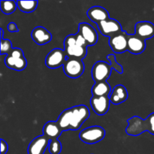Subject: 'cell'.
Wrapping results in <instances>:
<instances>
[{
    "instance_id": "cell-1",
    "label": "cell",
    "mask_w": 154,
    "mask_h": 154,
    "mask_svg": "<svg viewBox=\"0 0 154 154\" xmlns=\"http://www.w3.org/2000/svg\"><path fill=\"white\" fill-rule=\"evenodd\" d=\"M89 117L90 111L87 106L80 105L63 111L57 122L63 131L78 130Z\"/></svg>"
},
{
    "instance_id": "cell-2",
    "label": "cell",
    "mask_w": 154,
    "mask_h": 154,
    "mask_svg": "<svg viewBox=\"0 0 154 154\" xmlns=\"http://www.w3.org/2000/svg\"><path fill=\"white\" fill-rule=\"evenodd\" d=\"M87 45L85 39L79 32L66 36L64 40V51L68 58L81 60L87 54Z\"/></svg>"
},
{
    "instance_id": "cell-3",
    "label": "cell",
    "mask_w": 154,
    "mask_h": 154,
    "mask_svg": "<svg viewBox=\"0 0 154 154\" xmlns=\"http://www.w3.org/2000/svg\"><path fill=\"white\" fill-rule=\"evenodd\" d=\"M5 64L8 68L16 71H22L26 68L27 60L20 48H15L6 56Z\"/></svg>"
},
{
    "instance_id": "cell-4",
    "label": "cell",
    "mask_w": 154,
    "mask_h": 154,
    "mask_svg": "<svg viewBox=\"0 0 154 154\" xmlns=\"http://www.w3.org/2000/svg\"><path fill=\"white\" fill-rule=\"evenodd\" d=\"M105 130L99 126H93L83 129L79 134V138L83 142L93 144L104 139Z\"/></svg>"
},
{
    "instance_id": "cell-5",
    "label": "cell",
    "mask_w": 154,
    "mask_h": 154,
    "mask_svg": "<svg viewBox=\"0 0 154 154\" xmlns=\"http://www.w3.org/2000/svg\"><path fill=\"white\" fill-rule=\"evenodd\" d=\"M64 73L69 78L76 79L81 77L84 72L85 66L81 60L75 58H68L63 65Z\"/></svg>"
},
{
    "instance_id": "cell-6",
    "label": "cell",
    "mask_w": 154,
    "mask_h": 154,
    "mask_svg": "<svg viewBox=\"0 0 154 154\" xmlns=\"http://www.w3.org/2000/svg\"><path fill=\"white\" fill-rule=\"evenodd\" d=\"M112 66L104 61H98L92 69V77L95 83L105 82L111 75Z\"/></svg>"
},
{
    "instance_id": "cell-7",
    "label": "cell",
    "mask_w": 154,
    "mask_h": 154,
    "mask_svg": "<svg viewBox=\"0 0 154 154\" xmlns=\"http://www.w3.org/2000/svg\"><path fill=\"white\" fill-rule=\"evenodd\" d=\"M68 57L64 50L60 48H54L47 55L45 58V65L49 69H57L64 65Z\"/></svg>"
},
{
    "instance_id": "cell-8",
    "label": "cell",
    "mask_w": 154,
    "mask_h": 154,
    "mask_svg": "<svg viewBox=\"0 0 154 154\" xmlns=\"http://www.w3.org/2000/svg\"><path fill=\"white\" fill-rule=\"evenodd\" d=\"M97 25L101 34L106 37L111 38V36L123 32L120 23L114 19L110 18L106 20L99 23Z\"/></svg>"
},
{
    "instance_id": "cell-9",
    "label": "cell",
    "mask_w": 154,
    "mask_h": 154,
    "mask_svg": "<svg viewBox=\"0 0 154 154\" xmlns=\"http://www.w3.org/2000/svg\"><path fill=\"white\" fill-rule=\"evenodd\" d=\"M128 35L126 32H121L109 38V45L114 53L120 54L128 49Z\"/></svg>"
},
{
    "instance_id": "cell-10",
    "label": "cell",
    "mask_w": 154,
    "mask_h": 154,
    "mask_svg": "<svg viewBox=\"0 0 154 154\" xmlns=\"http://www.w3.org/2000/svg\"><path fill=\"white\" fill-rule=\"evenodd\" d=\"M51 140L45 135H39L29 143L27 149L28 154H44L49 147Z\"/></svg>"
},
{
    "instance_id": "cell-11",
    "label": "cell",
    "mask_w": 154,
    "mask_h": 154,
    "mask_svg": "<svg viewBox=\"0 0 154 154\" xmlns=\"http://www.w3.org/2000/svg\"><path fill=\"white\" fill-rule=\"evenodd\" d=\"M109 96H93L90 99L92 108L97 115L103 116L108 111L110 108Z\"/></svg>"
},
{
    "instance_id": "cell-12",
    "label": "cell",
    "mask_w": 154,
    "mask_h": 154,
    "mask_svg": "<svg viewBox=\"0 0 154 154\" xmlns=\"http://www.w3.org/2000/svg\"><path fill=\"white\" fill-rule=\"evenodd\" d=\"M78 32L85 39L88 46L95 45L98 42V33L94 27L87 23H81L78 27Z\"/></svg>"
},
{
    "instance_id": "cell-13",
    "label": "cell",
    "mask_w": 154,
    "mask_h": 154,
    "mask_svg": "<svg viewBox=\"0 0 154 154\" xmlns=\"http://www.w3.org/2000/svg\"><path fill=\"white\" fill-rule=\"evenodd\" d=\"M145 131L144 120L138 116H134L128 120V126L126 129V134L132 136H138Z\"/></svg>"
},
{
    "instance_id": "cell-14",
    "label": "cell",
    "mask_w": 154,
    "mask_h": 154,
    "mask_svg": "<svg viewBox=\"0 0 154 154\" xmlns=\"http://www.w3.org/2000/svg\"><path fill=\"white\" fill-rule=\"evenodd\" d=\"M135 35L143 40L152 38L154 36V24L149 21H140L135 24Z\"/></svg>"
},
{
    "instance_id": "cell-15",
    "label": "cell",
    "mask_w": 154,
    "mask_h": 154,
    "mask_svg": "<svg viewBox=\"0 0 154 154\" xmlns=\"http://www.w3.org/2000/svg\"><path fill=\"white\" fill-rule=\"evenodd\" d=\"M31 36L35 43L38 45H45L52 39V35L45 27L37 26L32 31Z\"/></svg>"
},
{
    "instance_id": "cell-16",
    "label": "cell",
    "mask_w": 154,
    "mask_h": 154,
    "mask_svg": "<svg viewBox=\"0 0 154 154\" xmlns=\"http://www.w3.org/2000/svg\"><path fill=\"white\" fill-rule=\"evenodd\" d=\"M146 49L145 41L134 35H128V49L127 51L132 54L138 55L144 52Z\"/></svg>"
},
{
    "instance_id": "cell-17",
    "label": "cell",
    "mask_w": 154,
    "mask_h": 154,
    "mask_svg": "<svg viewBox=\"0 0 154 154\" xmlns=\"http://www.w3.org/2000/svg\"><path fill=\"white\" fill-rule=\"evenodd\" d=\"M63 132L57 121H48L45 123L43 128V135L49 138L51 142L59 141V137Z\"/></svg>"
},
{
    "instance_id": "cell-18",
    "label": "cell",
    "mask_w": 154,
    "mask_h": 154,
    "mask_svg": "<svg viewBox=\"0 0 154 154\" xmlns=\"http://www.w3.org/2000/svg\"><path fill=\"white\" fill-rule=\"evenodd\" d=\"M87 17L96 23L110 19L109 13L106 9L100 6H93L87 11Z\"/></svg>"
},
{
    "instance_id": "cell-19",
    "label": "cell",
    "mask_w": 154,
    "mask_h": 154,
    "mask_svg": "<svg viewBox=\"0 0 154 154\" xmlns=\"http://www.w3.org/2000/svg\"><path fill=\"white\" fill-rule=\"evenodd\" d=\"M128 97H129V94H128L127 90L124 86L121 84L114 87L109 96L111 103L114 105H120V104L123 103L125 101H126Z\"/></svg>"
},
{
    "instance_id": "cell-20",
    "label": "cell",
    "mask_w": 154,
    "mask_h": 154,
    "mask_svg": "<svg viewBox=\"0 0 154 154\" xmlns=\"http://www.w3.org/2000/svg\"><path fill=\"white\" fill-rule=\"evenodd\" d=\"M111 87L107 81L95 83L92 88L93 96H109L111 93Z\"/></svg>"
},
{
    "instance_id": "cell-21",
    "label": "cell",
    "mask_w": 154,
    "mask_h": 154,
    "mask_svg": "<svg viewBox=\"0 0 154 154\" xmlns=\"http://www.w3.org/2000/svg\"><path fill=\"white\" fill-rule=\"evenodd\" d=\"M17 8L24 13H32L38 7V2L35 0L32 1H17Z\"/></svg>"
},
{
    "instance_id": "cell-22",
    "label": "cell",
    "mask_w": 154,
    "mask_h": 154,
    "mask_svg": "<svg viewBox=\"0 0 154 154\" xmlns=\"http://www.w3.org/2000/svg\"><path fill=\"white\" fill-rule=\"evenodd\" d=\"M17 4L16 1L14 0H2L0 1V8L1 11L5 14H11L16 11Z\"/></svg>"
},
{
    "instance_id": "cell-23",
    "label": "cell",
    "mask_w": 154,
    "mask_h": 154,
    "mask_svg": "<svg viewBox=\"0 0 154 154\" xmlns=\"http://www.w3.org/2000/svg\"><path fill=\"white\" fill-rule=\"evenodd\" d=\"M14 49L12 43L8 39H1V55H8Z\"/></svg>"
},
{
    "instance_id": "cell-24",
    "label": "cell",
    "mask_w": 154,
    "mask_h": 154,
    "mask_svg": "<svg viewBox=\"0 0 154 154\" xmlns=\"http://www.w3.org/2000/svg\"><path fill=\"white\" fill-rule=\"evenodd\" d=\"M145 131L154 135V112L151 113L147 118L144 120Z\"/></svg>"
},
{
    "instance_id": "cell-25",
    "label": "cell",
    "mask_w": 154,
    "mask_h": 154,
    "mask_svg": "<svg viewBox=\"0 0 154 154\" xmlns=\"http://www.w3.org/2000/svg\"><path fill=\"white\" fill-rule=\"evenodd\" d=\"M106 58L108 59V60L110 61V63H111V65L112 66L113 69H114L115 71H117V72H118L119 74L123 73V66L117 63V60H116V57L114 55V54H110V55L107 56Z\"/></svg>"
},
{
    "instance_id": "cell-26",
    "label": "cell",
    "mask_w": 154,
    "mask_h": 154,
    "mask_svg": "<svg viewBox=\"0 0 154 154\" xmlns=\"http://www.w3.org/2000/svg\"><path fill=\"white\" fill-rule=\"evenodd\" d=\"M49 152L51 154H60L62 151V144L60 141L50 143Z\"/></svg>"
},
{
    "instance_id": "cell-27",
    "label": "cell",
    "mask_w": 154,
    "mask_h": 154,
    "mask_svg": "<svg viewBox=\"0 0 154 154\" xmlns=\"http://www.w3.org/2000/svg\"><path fill=\"white\" fill-rule=\"evenodd\" d=\"M8 30L10 32H19V29H18L16 23L14 22L9 23L8 25Z\"/></svg>"
},
{
    "instance_id": "cell-28",
    "label": "cell",
    "mask_w": 154,
    "mask_h": 154,
    "mask_svg": "<svg viewBox=\"0 0 154 154\" xmlns=\"http://www.w3.org/2000/svg\"><path fill=\"white\" fill-rule=\"evenodd\" d=\"M8 150V143L3 139H1V154H6Z\"/></svg>"
},
{
    "instance_id": "cell-29",
    "label": "cell",
    "mask_w": 154,
    "mask_h": 154,
    "mask_svg": "<svg viewBox=\"0 0 154 154\" xmlns=\"http://www.w3.org/2000/svg\"><path fill=\"white\" fill-rule=\"evenodd\" d=\"M0 31H1V39H4L3 38V37H4V31H3L2 29H1Z\"/></svg>"
}]
</instances>
